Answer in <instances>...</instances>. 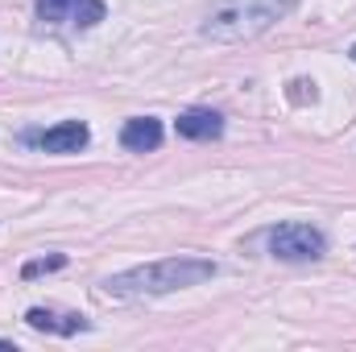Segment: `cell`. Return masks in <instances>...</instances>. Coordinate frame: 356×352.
Listing matches in <instances>:
<instances>
[{"label": "cell", "instance_id": "1", "mask_svg": "<svg viewBox=\"0 0 356 352\" xmlns=\"http://www.w3.org/2000/svg\"><path fill=\"white\" fill-rule=\"evenodd\" d=\"M216 278V262L207 257H162V262L137 265L124 273H112L104 282V294L112 298H145V294H175L186 286H199Z\"/></svg>", "mask_w": 356, "mask_h": 352}, {"label": "cell", "instance_id": "2", "mask_svg": "<svg viewBox=\"0 0 356 352\" xmlns=\"http://www.w3.org/2000/svg\"><path fill=\"white\" fill-rule=\"evenodd\" d=\"M294 8L298 0H220L203 17L199 33L207 42H253L277 21H286Z\"/></svg>", "mask_w": 356, "mask_h": 352}, {"label": "cell", "instance_id": "3", "mask_svg": "<svg viewBox=\"0 0 356 352\" xmlns=\"http://www.w3.org/2000/svg\"><path fill=\"white\" fill-rule=\"evenodd\" d=\"M269 253L277 262H319L327 253V237L311 224H277L269 232Z\"/></svg>", "mask_w": 356, "mask_h": 352}, {"label": "cell", "instance_id": "4", "mask_svg": "<svg viewBox=\"0 0 356 352\" xmlns=\"http://www.w3.org/2000/svg\"><path fill=\"white\" fill-rule=\"evenodd\" d=\"M38 21L50 29H91L108 17L104 0H38Z\"/></svg>", "mask_w": 356, "mask_h": 352}, {"label": "cell", "instance_id": "5", "mask_svg": "<svg viewBox=\"0 0 356 352\" xmlns=\"http://www.w3.org/2000/svg\"><path fill=\"white\" fill-rule=\"evenodd\" d=\"M33 141H38L46 154H79V150L91 141V133H88V125H83V120H63V125H54V129L38 133Z\"/></svg>", "mask_w": 356, "mask_h": 352}, {"label": "cell", "instance_id": "6", "mask_svg": "<svg viewBox=\"0 0 356 352\" xmlns=\"http://www.w3.org/2000/svg\"><path fill=\"white\" fill-rule=\"evenodd\" d=\"M120 145L129 154H154L162 145V120L158 116H133L120 129Z\"/></svg>", "mask_w": 356, "mask_h": 352}, {"label": "cell", "instance_id": "7", "mask_svg": "<svg viewBox=\"0 0 356 352\" xmlns=\"http://www.w3.org/2000/svg\"><path fill=\"white\" fill-rule=\"evenodd\" d=\"M175 129L186 141H216L224 133V116L211 112V108H191V112H182L175 120Z\"/></svg>", "mask_w": 356, "mask_h": 352}, {"label": "cell", "instance_id": "8", "mask_svg": "<svg viewBox=\"0 0 356 352\" xmlns=\"http://www.w3.org/2000/svg\"><path fill=\"white\" fill-rule=\"evenodd\" d=\"M25 323H29L33 332H54V336H75V332H88L91 328L83 315H58V311H50V307H29V311H25Z\"/></svg>", "mask_w": 356, "mask_h": 352}, {"label": "cell", "instance_id": "9", "mask_svg": "<svg viewBox=\"0 0 356 352\" xmlns=\"http://www.w3.org/2000/svg\"><path fill=\"white\" fill-rule=\"evenodd\" d=\"M63 265H67V257H63V253H54V257H38V262H25V265H21V278H25V282H33V278L54 273V269H63Z\"/></svg>", "mask_w": 356, "mask_h": 352}, {"label": "cell", "instance_id": "10", "mask_svg": "<svg viewBox=\"0 0 356 352\" xmlns=\"http://www.w3.org/2000/svg\"><path fill=\"white\" fill-rule=\"evenodd\" d=\"M290 99H298V104H302V99H307V95H311V99H315V83H307V79H294V83H290Z\"/></svg>", "mask_w": 356, "mask_h": 352}, {"label": "cell", "instance_id": "11", "mask_svg": "<svg viewBox=\"0 0 356 352\" xmlns=\"http://www.w3.org/2000/svg\"><path fill=\"white\" fill-rule=\"evenodd\" d=\"M0 349H13V340H4V336H0Z\"/></svg>", "mask_w": 356, "mask_h": 352}, {"label": "cell", "instance_id": "12", "mask_svg": "<svg viewBox=\"0 0 356 352\" xmlns=\"http://www.w3.org/2000/svg\"><path fill=\"white\" fill-rule=\"evenodd\" d=\"M348 54H353V63H356V46H353V50H348Z\"/></svg>", "mask_w": 356, "mask_h": 352}]
</instances>
